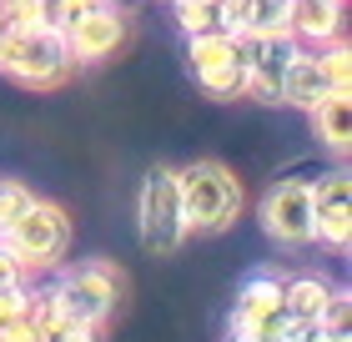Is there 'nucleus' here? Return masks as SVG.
<instances>
[{"mask_svg":"<svg viewBox=\"0 0 352 342\" xmlns=\"http://www.w3.org/2000/svg\"><path fill=\"white\" fill-rule=\"evenodd\" d=\"M76 71V61L66 51V36L51 25H10L0 21V76L21 81L30 91H51Z\"/></svg>","mask_w":352,"mask_h":342,"instance_id":"1","label":"nucleus"},{"mask_svg":"<svg viewBox=\"0 0 352 342\" xmlns=\"http://www.w3.org/2000/svg\"><path fill=\"white\" fill-rule=\"evenodd\" d=\"M176 191H182L186 232H227L242 217V182L232 176V167H221L212 156L176 171Z\"/></svg>","mask_w":352,"mask_h":342,"instance_id":"2","label":"nucleus"},{"mask_svg":"<svg viewBox=\"0 0 352 342\" xmlns=\"http://www.w3.org/2000/svg\"><path fill=\"white\" fill-rule=\"evenodd\" d=\"M126 277L111 262H81L71 272H60V282L51 287V307L56 317L66 322H91V328H106L111 312L121 307Z\"/></svg>","mask_w":352,"mask_h":342,"instance_id":"3","label":"nucleus"},{"mask_svg":"<svg viewBox=\"0 0 352 342\" xmlns=\"http://www.w3.org/2000/svg\"><path fill=\"white\" fill-rule=\"evenodd\" d=\"M136 232H141V247L151 257H171L182 252L186 232V217H182V191H176V171L171 167H151L146 182H141V197H136Z\"/></svg>","mask_w":352,"mask_h":342,"instance_id":"4","label":"nucleus"},{"mask_svg":"<svg viewBox=\"0 0 352 342\" xmlns=\"http://www.w3.org/2000/svg\"><path fill=\"white\" fill-rule=\"evenodd\" d=\"M0 242L10 247V257L25 272H45V267H56L60 257H66V247H71V217L56 202L36 197L21 222H10L6 232H0Z\"/></svg>","mask_w":352,"mask_h":342,"instance_id":"5","label":"nucleus"},{"mask_svg":"<svg viewBox=\"0 0 352 342\" xmlns=\"http://www.w3.org/2000/svg\"><path fill=\"white\" fill-rule=\"evenodd\" d=\"M191 76L206 96L217 101H236L247 96V51L242 36L232 30H212V36H191Z\"/></svg>","mask_w":352,"mask_h":342,"instance_id":"6","label":"nucleus"},{"mask_svg":"<svg viewBox=\"0 0 352 342\" xmlns=\"http://www.w3.org/2000/svg\"><path fill=\"white\" fill-rule=\"evenodd\" d=\"M292 332V317L282 307V277L257 272L247 277L242 292H236V307H232V332L227 337H267V342H287Z\"/></svg>","mask_w":352,"mask_h":342,"instance_id":"7","label":"nucleus"},{"mask_svg":"<svg viewBox=\"0 0 352 342\" xmlns=\"http://www.w3.org/2000/svg\"><path fill=\"white\" fill-rule=\"evenodd\" d=\"M257 222L282 247H312V182H277L262 197Z\"/></svg>","mask_w":352,"mask_h":342,"instance_id":"8","label":"nucleus"},{"mask_svg":"<svg viewBox=\"0 0 352 342\" xmlns=\"http://www.w3.org/2000/svg\"><path fill=\"white\" fill-rule=\"evenodd\" d=\"M126 25H131V10L121 0H96V6L66 30V51L76 66H91V61H106L116 45L126 41Z\"/></svg>","mask_w":352,"mask_h":342,"instance_id":"9","label":"nucleus"},{"mask_svg":"<svg viewBox=\"0 0 352 342\" xmlns=\"http://www.w3.org/2000/svg\"><path fill=\"white\" fill-rule=\"evenodd\" d=\"M312 242H322L332 252H347L352 242V186L347 171H332L322 182H312Z\"/></svg>","mask_w":352,"mask_h":342,"instance_id":"10","label":"nucleus"},{"mask_svg":"<svg viewBox=\"0 0 352 342\" xmlns=\"http://www.w3.org/2000/svg\"><path fill=\"white\" fill-rule=\"evenodd\" d=\"M242 51H247V96L252 101H277L282 76L302 45L292 36H257V41L242 36Z\"/></svg>","mask_w":352,"mask_h":342,"instance_id":"11","label":"nucleus"},{"mask_svg":"<svg viewBox=\"0 0 352 342\" xmlns=\"http://www.w3.org/2000/svg\"><path fill=\"white\" fill-rule=\"evenodd\" d=\"M287 36L322 51L342 36V0H287Z\"/></svg>","mask_w":352,"mask_h":342,"instance_id":"12","label":"nucleus"},{"mask_svg":"<svg viewBox=\"0 0 352 342\" xmlns=\"http://www.w3.org/2000/svg\"><path fill=\"white\" fill-rule=\"evenodd\" d=\"M338 302H342V287H332L322 272L282 277V307H287V317H297V322H327Z\"/></svg>","mask_w":352,"mask_h":342,"instance_id":"13","label":"nucleus"},{"mask_svg":"<svg viewBox=\"0 0 352 342\" xmlns=\"http://www.w3.org/2000/svg\"><path fill=\"white\" fill-rule=\"evenodd\" d=\"M322 96H332V76H327V61L322 51H302L292 56V66H287L282 76V91H277V101L282 106H297V111H312Z\"/></svg>","mask_w":352,"mask_h":342,"instance_id":"14","label":"nucleus"},{"mask_svg":"<svg viewBox=\"0 0 352 342\" xmlns=\"http://www.w3.org/2000/svg\"><path fill=\"white\" fill-rule=\"evenodd\" d=\"M227 30L232 36H287V0H232L227 6Z\"/></svg>","mask_w":352,"mask_h":342,"instance_id":"15","label":"nucleus"},{"mask_svg":"<svg viewBox=\"0 0 352 342\" xmlns=\"http://www.w3.org/2000/svg\"><path fill=\"white\" fill-rule=\"evenodd\" d=\"M307 116H312V136L322 141L332 156H347V146H352V106H347V96H322Z\"/></svg>","mask_w":352,"mask_h":342,"instance_id":"16","label":"nucleus"},{"mask_svg":"<svg viewBox=\"0 0 352 342\" xmlns=\"http://www.w3.org/2000/svg\"><path fill=\"white\" fill-rule=\"evenodd\" d=\"M176 21H182L186 36H212V30H227V6L232 0H171Z\"/></svg>","mask_w":352,"mask_h":342,"instance_id":"17","label":"nucleus"},{"mask_svg":"<svg viewBox=\"0 0 352 342\" xmlns=\"http://www.w3.org/2000/svg\"><path fill=\"white\" fill-rule=\"evenodd\" d=\"M36 342H101V328H91V322L51 317V322H45V328L36 332Z\"/></svg>","mask_w":352,"mask_h":342,"instance_id":"18","label":"nucleus"},{"mask_svg":"<svg viewBox=\"0 0 352 342\" xmlns=\"http://www.w3.org/2000/svg\"><path fill=\"white\" fill-rule=\"evenodd\" d=\"M30 202H36V191H30V186H21V182H0V232H6L10 222H21L25 211H30Z\"/></svg>","mask_w":352,"mask_h":342,"instance_id":"19","label":"nucleus"},{"mask_svg":"<svg viewBox=\"0 0 352 342\" xmlns=\"http://www.w3.org/2000/svg\"><path fill=\"white\" fill-rule=\"evenodd\" d=\"M96 6V0H45V25L51 30H60V36H66V30L81 21V15Z\"/></svg>","mask_w":352,"mask_h":342,"instance_id":"20","label":"nucleus"},{"mask_svg":"<svg viewBox=\"0 0 352 342\" xmlns=\"http://www.w3.org/2000/svg\"><path fill=\"white\" fill-rule=\"evenodd\" d=\"M6 287H25V267L15 262V257H10V247L0 242V292H6Z\"/></svg>","mask_w":352,"mask_h":342,"instance_id":"21","label":"nucleus"},{"mask_svg":"<svg viewBox=\"0 0 352 342\" xmlns=\"http://www.w3.org/2000/svg\"><path fill=\"white\" fill-rule=\"evenodd\" d=\"M342 6H347V0H342Z\"/></svg>","mask_w":352,"mask_h":342,"instance_id":"22","label":"nucleus"}]
</instances>
